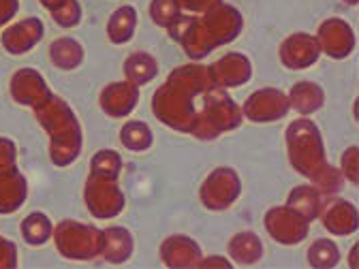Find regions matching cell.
Segmentation results:
<instances>
[{
	"instance_id": "obj_5",
	"label": "cell",
	"mask_w": 359,
	"mask_h": 269,
	"mask_svg": "<svg viewBox=\"0 0 359 269\" xmlns=\"http://www.w3.org/2000/svg\"><path fill=\"white\" fill-rule=\"evenodd\" d=\"M242 124V109L236 105V101L227 95L224 88H216L212 97L208 99L199 122L191 134H195L201 142H212L220 137L222 132H229Z\"/></svg>"
},
{
	"instance_id": "obj_20",
	"label": "cell",
	"mask_w": 359,
	"mask_h": 269,
	"mask_svg": "<svg viewBox=\"0 0 359 269\" xmlns=\"http://www.w3.org/2000/svg\"><path fill=\"white\" fill-rule=\"evenodd\" d=\"M287 97H289V107H293L302 116H310L314 111H319L325 103L323 88L314 81H297Z\"/></svg>"
},
{
	"instance_id": "obj_23",
	"label": "cell",
	"mask_w": 359,
	"mask_h": 269,
	"mask_svg": "<svg viewBox=\"0 0 359 269\" xmlns=\"http://www.w3.org/2000/svg\"><path fill=\"white\" fill-rule=\"evenodd\" d=\"M50 58H52L54 67H58L62 71H73L83 62V48L75 39L65 36V39H58L52 43Z\"/></svg>"
},
{
	"instance_id": "obj_32",
	"label": "cell",
	"mask_w": 359,
	"mask_h": 269,
	"mask_svg": "<svg viewBox=\"0 0 359 269\" xmlns=\"http://www.w3.org/2000/svg\"><path fill=\"white\" fill-rule=\"evenodd\" d=\"M150 15H152V20H154L156 26L169 28L180 15H182V9L177 7L175 0H152Z\"/></svg>"
},
{
	"instance_id": "obj_4",
	"label": "cell",
	"mask_w": 359,
	"mask_h": 269,
	"mask_svg": "<svg viewBox=\"0 0 359 269\" xmlns=\"http://www.w3.org/2000/svg\"><path fill=\"white\" fill-rule=\"evenodd\" d=\"M287 150L293 169L306 177H310L314 171H319L327 163L321 132L314 126V122L306 118L295 120L287 128Z\"/></svg>"
},
{
	"instance_id": "obj_25",
	"label": "cell",
	"mask_w": 359,
	"mask_h": 269,
	"mask_svg": "<svg viewBox=\"0 0 359 269\" xmlns=\"http://www.w3.org/2000/svg\"><path fill=\"white\" fill-rule=\"evenodd\" d=\"M287 205L295 209L297 214H302L306 220H314V218H319V212H321V195L312 186H295L289 195Z\"/></svg>"
},
{
	"instance_id": "obj_37",
	"label": "cell",
	"mask_w": 359,
	"mask_h": 269,
	"mask_svg": "<svg viewBox=\"0 0 359 269\" xmlns=\"http://www.w3.org/2000/svg\"><path fill=\"white\" fill-rule=\"evenodd\" d=\"M15 165V144L7 137H0V169Z\"/></svg>"
},
{
	"instance_id": "obj_7",
	"label": "cell",
	"mask_w": 359,
	"mask_h": 269,
	"mask_svg": "<svg viewBox=\"0 0 359 269\" xmlns=\"http://www.w3.org/2000/svg\"><path fill=\"white\" fill-rule=\"evenodd\" d=\"M83 199L90 214L99 220L116 218L124 209V195L118 188L116 179L90 175L83 188Z\"/></svg>"
},
{
	"instance_id": "obj_27",
	"label": "cell",
	"mask_w": 359,
	"mask_h": 269,
	"mask_svg": "<svg viewBox=\"0 0 359 269\" xmlns=\"http://www.w3.org/2000/svg\"><path fill=\"white\" fill-rule=\"evenodd\" d=\"M152 130L140 120H130L120 130V142L130 152H146L152 146Z\"/></svg>"
},
{
	"instance_id": "obj_10",
	"label": "cell",
	"mask_w": 359,
	"mask_h": 269,
	"mask_svg": "<svg viewBox=\"0 0 359 269\" xmlns=\"http://www.w3.org/2000/svg\"><path fill=\"white\" fill-rule=\"evenodd\" d=\"M289 97L278 88H263L250 95L244 103L242 116L252 122H276L289 113Z\"/></svg>"
},
{
	"instance_id": "obj_12",
	"label": "cell",
	"mask_w": 359,
	"mask_h": 269,
	"mask_svg": "<svg viewBox=\"0 0 359 269\" xmlns=\"http://www.w3.org/2000/svg\"><path fill=\"white\" fill-rule=\"evenodd\" d=\"M321 56V48L317 43V36L308 32H295L280 45V62L287 69H308Z\"/></svg>"
},
{
	"instance_id": "obj_24",
	"label": "cell",
	"mask_w": 359,
	"mask_h": 269,
	"mask_svg": "<svg viewBox=\"0 0 359 269\" xmlns=\"http://www.w3.org/2000/svg\"><path fill=\"white\" fill-rule=\"evenodd\" d=\"M158 75V64L156 60L146 54V52H137L126 58L124 62V77L135 83V85H144L148 81H152Z\"/></svg>"
},
{
	"instance_id": "obj_14",
	"label": "cell",
	"mask_w": 359,
	"mask_h": 269,
	"mask_svg": "<svg viewBox=\"0 0 359 269\" xmlns=\"http://www.w3.org/2000/svg\"><path fill=\"white\" fill-rule=\"evenodd\" d=\"M50 95L52 92H50L48 81L41 77L36 69H20L11 79V97L20 105L36 107Z\"/></svg>"
},
{
	"instance_id": "obj_3",
	"label": "cell",
	"mask_w": 359,
	"mask_h": 269,
	"mask_svg": "<svg viewBox=\"0 0 359 269\" xmlns=\"http://www.w3.org/2000/svg\"><path fill=\"white\" fill-rule=\"evenodd\" d=\"M34 116L50 134V158L56 167H69L81 152V126L73 109L56 95L39 103Z\"/></svg>"
},
{
	"instance_id": "obj_22",
	"label": "cell",
	"mask_w": 359,
	"mask_h": 269,
	"mask_svg": "<svg viewBox=\"0 0 359 269\" xmlns=\"http://www.w3.org/2000/svg\"><path fill=\"white\" fill-rule=\"evenodd\" d=\"M229 254L238 265H255L263 256V244L255 233L244 231V233H238L236 237H231Z\"/></svg>"
},
{
	"instance_id": "obj_13",
	"label": "cell",
	"mask_w": 359,
	"mask_h": 269,
	"mask_svg": "<svg viewBox=\"0 0 359 269\" xmlns=\"http://www.w3.org/2000/svg\"><path fill=\"white\" fill-rule=\"evenodd\" d=\"M101 109L109 118H126L140 103V85L126 81H114L103 88L101 92Z\"/></svg>"
},
{
	"instance_id": "obj_6",
	"label": "cell",
	"mask_w": 359,
	"mask_h": 269,
	"mask_svg": "<svg viewBox=\"0 0 359 269\" xmlns=\"http://www.w3.org/2000/svg\"><path fill=\"white\" fill-rule=\"evenodd\" d=\"M54 242L58 252L69 261H93L101 256L103 231L77 220H62L54 227Z\"/></svg>"
},
{
	"instance_id": "obj_21",
	"label": "cell",
	"mask_w": 359,
	"mask_h": 269,
	"mask_svg": "<svg viewBox=\"0 0 359 269\" xmlns=\"http://www.w3.org/2000/svg\"><path fill=\"white\" fill-rule=\"evenodd\" d=\"M133 254V235L122 227H109L103 231V248L101 256L107 263L120 265Z\"/></svg>"
},
{
	"instance_id": "obj_15",
	"label": "cell",
	"mask_w": 359,
	"mask_h": 269,
	"mask_svg": "<svg viewBox=\"0 0 359 269\" xmlns=\"http://www.w3.org/2000/svg\"><path fill=\"white\" fill-rule=\"evenodd\" d=\"M210 77L220 88H236L246 83L252 77V64L244 54H227L208 67Z\"/></svg>"
},
{
	"instance_id": "obj_11",
	"label": "cell",
	"mask_w": 359,
	"mask_h": 269,
	"mask_svg": "<svg viewBox=\"0 0 359 269\" xmlns=\"http://www.w3.org/2000/svg\"><path fill=\"white\" fill-rule=\"evenodd\" d=\"M317 43H319L321 52H325L330 58L342 60L355 50V32L344 20L330 18L319 26Z\"/></svg>"
},
{
	"instance_id": "obj_29",
	"label": "cell",
	"mask_w": 359,
	"mask_h": 269,
	"mask_svg": "<svg viewBox=\"0 0 359 269\" xmlns=\"http://www.w3.org/2000/svg\"><path fill=\"white\" fill-rule=\"evenodd\" d=\"M338 261H340V250L332 240H317L308 250L310 267L327 269V267H336Z\"/></svg>"
},
{
	"instance_id": "obj_18",
	"label": "cell",
	"mask_w": 359,
	"mask_h": 269,
	"mask_svg": "<svg viewBox=\"0 0 359 269\" xmlns=\"http://www.w3.org/2000/svg\"><path fill=\"white\" fill-rule=\"evenodd\" d=\"M161 258L167 267H199L201 248L187 235H171L161 246Z\"/></svg>"
},
{
	"instance_id": "obj_38",
	"label": "cell",
	"mask_w": 359,
	"mask_h": 269,
	"mask_svg": "<svg viewBox=\"0 0 359 269\" xmlns=\"http://www.w3.org/2000/svg\"><path fill=\"white\" fill-rule=\"evenodd\" d=\"M18 9H20V0H0V26L11 22Z\"/></svg>"
},
{
	"instance_id": "obj_40",
	"label": "cell",
	"mask_w": 359,
	"mask_h": 269,
	"mask_svg": "<svg viewBox=\"0 0 359 269\" xmlns=\"http://www.w3.org/2000/svg\"><path fill=\"white\" fill-rule=\"evenodd\" d=\"M344 3H346V5H353V7H355V5L359 3V0H344Z\"/></svg>"
},
{
	"instance_id": "obj_39",
	"label": "cell",
	"mask_w": 359,
	"mask_h": 269,
	"mask_svg": "<svg viewBox=\"0 0 359 269\" xmlns=\"http://www.w3.org/2000/svg\"><path fill=\"white\" fill-rule=\"evenodd\" d=\"M41 5L52 13V11H56L60 5H65V0H41Z\"/></svg>"
},
{
	"instance_id": "obj_26",
	"label": "cell",
	"mask_w": 359,
	"mask_h": 269,
	"mask_svg": "<svg viewBox=\"0 0 359 269\" xmlns=\"http://www.w3.org/2000/svg\"><path fill=\"white\" fill-rule=\"evenodd\" d=\"M135 28H137V11L133 7H120L111 18H109V24H107V36L111 43L116 45H122L126 43Z\"/></svg>"
},
{
	"instance_id": "obj_16",
	"label": "cell",
	"mask_w": 359,
	"mask_h": 269,
	"mask_svg": "<svg viewBox=\"0 0 359 269\" xmlns=\"http://www.w3.org/2000/svg\"><path fill=\"white\" fill-rule=\"evenodd\" d=\"M43 36V24L39 18H26L13 26H9L3 32V48L13 54V56H22L26 52H30L32 48H36V43Z\"/></svg>"
},
{
	"instance_id": "obj_34",
	"label": "cell",
	"mask_w": 359,
	"mask_h": 269,
	"mask_svg": "<svg viewBox=\"0 0 359 269\" xmlns=\"http://www.w3.org/2000/svg\"><path fill=\"white\" fill-rule=\"evenodd\" d=\"M18 267V248L13 242L0 237V269H13Z\"/></svg>"
},
{
	"instance_id": "obj_1",
	"label": "cell",
	"mask_w": 359,
	"mask_h": 269,
	"mask_svg": "<svg viewBox=\"0 0 359 269\" xmlns=\"http://www.w3.org/2000/svg\"><path fill=\"white\" fill-rule=\"evenodd\" d=\"M216 85L201 64H187L171 71L152 99L154 116L180 132H193L197 120Z\"/></svg>"
},
{
	"instance_id": "obj_9",
	"label": "cell",
	"mask_w": 359,
	"mask_h": 269,
	"mask_svg": "<svg viewBox=\"0 0 359 269\" xmlns=\"http://www.w3.org/2000/svg\"><path fill=\"white\" fill-rule=\"evenodd\" d=\"M308 224L310 220H306L302 214H297L289 205L272 207L265 214V229L278 244H285V246H295L302 240H306L308 229H310Z\"/></svg>"
},
{
	"instance_id": "obj_17",
	"label": "cell",
	"mask_w": 359,
	"mask_h": 269,
	"mask_svg": "<svg viewBox=\"0 0 359 269\" xmlns=\"http://www.w3.org/2000/svg\"><path fill=\"white\" fill-rule=\"evenodd\" d=\"M319 218L332 235L344 237L357 231V207L344 199L330 201L325 207H321Z\"/></svg>"
},
{
	"instance_id": "obj_36",
	"label": "cell",
	"mask_w": 359,
	"mask_h": 269,
	"mask_svg": "<svg viewBox=\"0 0 359 269\" xmlns=\"http://www.w3.org/2000/svg\"><path fill=\"white\" fill-rule=\"evenodd\" d=\"M177 7L182 11H193V13H205L208 9L216 7L220 0H175Z\"/></svg>"
},
{
	"instance_id": "obj_19",
	"label": "cell",
	"mask_w": 359,
	"mask_h": 269,
	"mask_svg": "<svg viewBox=\"0 0 359 269\" xmlns=\"http://www.w3.org/2000/svg\"><path fill=\"white\" fill-rule=\"evenodd\" d=\"M28 195V182L20 173V169L7 167L0 169V214H13L18 212Z\"/></svg>"
},
{
	"instance_id": "obj_28",
	"label": "cell",
	"mask_w": 359,
	"mask_h": 269,
	"mask_svg": "<svg viewBox=\"0 0 359 269\" xmlns=\"http://www.w3.org/2000/svg\"><path fill=\"white\" fill-rule=\"evenodd\" d=\"M54 233V224L52 220L45 216V214H30L24 218L22 222V237L30 244V246H41L45 244Z\"/></svg>"
},
{
	"instance_id": "obj_33",
	"label": "cell",
	"mask_w": 359,
	"mask_h": 269,
	"mask_svg": "<svg viewBox=\"0 0 359 269\" xmlns=\"http://www.w3.org/2000/svg\"><path fill=\"white\" fill-rule=\"evenodd\" d=\"M52 18L56 20L58 26L73 28L81 20V7H79L77 0H65V5H60L56 11H52Z\"/></svg>"
},
{
	"instance_id": "obj_31",
	"label": "cell",
	"mask_w": 359,
	"mask_h": 269,
	"mask_svg": "<svg viewBox=\"0 0 359 269\" xmlns=\"http://www.w3.org/2000/svg\"><path fill=\"white\" fill-rule=\"evenodd\" d=\"M310 179H312L314 184H317L319 193L332 195V193H338L342 188V173L336 167H332L330 163H325L319 171H314L310 175Z\"/></svg>"
},
{
	"instance_id": "obj_35",
	"label": "cell",
	"mask_w": 359,
	"mask_h": 269,
	"mask_svg": "<svg viewBox=\"0 0 359 269\" xmlns=\"http://www.w3.org/2000/svg\"><path fill=\"white\" fill-rule=\"evenodd\" d=\"M357 154H359L357 146H351V148L342 154V169H340V173H342L344 177H348L353 184H357Z\"/></svg>"
},
{
	"instance_id": "obj_2",
	"label": "cell",
	"mask_w": 359,
	"mask_h": 269,
	"mask_svg": "<svg viewBox=\"0 0 359 269\" xmlns=\"http://www.w3.org/2000/svg\"><path fill=\"white\" fill-rule=\"evenodd\" d=\"M242 24L244 20L238 9L218 3L201 13V18L180 15L167 30L193 60H201L212 50L233 41L242 32Z\"/></svg>"
},
{
	"instance_id": "obj_30",
	"label": "cell",
	"mask_w": 359,
	"mask_h": 269,
	"mask_svg": "<svg viewBox=\"0 0 359 269\" xmlns=\"http://www.w3.org/2000/svg\"><path fill=\"white\" fill-rule=\"evenodd\" d=\"M120 171H122V158L114 150H101L90 160V175L118 179Z\"/></svg>"
},
{
	"instance_id": "obj_8",
	"label": "cell",
	"mask_w": 359,
	"mask_h": 269,
	"mask_svg": "<svg viewBox=\"0 0 359 269\" xmlns=\"http://www.w3.org/2000/svg\"><path fill=\"white\" fill-rule=\"evenodd\" d=\"M240 193H242V184L238 173L229 167H218L205 177L199 195H201V203L208 209L222 212L238 201Z\"/></svg>"
}]
</instances>
